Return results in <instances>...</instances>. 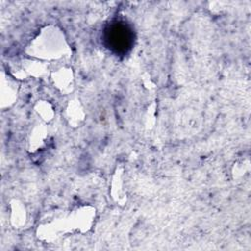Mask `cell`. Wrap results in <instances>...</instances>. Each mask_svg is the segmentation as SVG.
<instances>
[{
    "mask_svg": "<svg viewBox=\"0 0 251 251\" xmlns=\"http://www.w3.org/2000/svg\"><path fill=\"white\" fill-rule=\"evenodd\" d=\"M133 41V30L124 21H114L104 30V42L107 48L117 55L126 54L132 48Z\"/></svg>",
    "mask_w": 251,
    "mask_h": 251,
    "instance_id": "obj_1",
    "label": "cell"
}]
</instances>
